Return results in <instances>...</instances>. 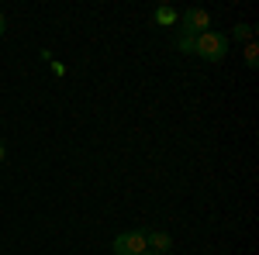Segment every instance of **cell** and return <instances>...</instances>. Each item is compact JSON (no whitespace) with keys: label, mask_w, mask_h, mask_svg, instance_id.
I'll return each mask as SVG.
<instances>
[{"label":"cell","mask_w":259,"mask_h":255,"mask_svg":"<svg viewBox=\"0 0 259 255\" xmlns=\"http://www.w3.org/2000/svg\"><path fill=\"white\" fill-rule=\"evenodd\" d=\"M4 156H7V148H4V141H0V162H4Z\"/></svg>","instance_id":"cell-10"},{"label":"cell","mask_w":259,"mask_h":255,"mask_svg":"<svg viewBox=\"0 0 259 255\" xmlns=\"http://www.w3.org/2000/svg\"><path fill=\"white\" fill-rule=\"evenodd\" d=\"M232 38L235 41H252V24H235V28H232Z\"/></svg>","instance_id":"cell-6"},{"label":"cell","mask_w":259,"mask_h":255,"mask_svg":"<svg viewBox=\"0 0 259 255\" xmlns=\"http://www.w3.org/2000/svg\"><path fill=\"white\" fill-rule=\"evenodd\" d=\"M194 41H197L194 35H183V31H180V35H177V48H180V52H187V56H194Z\"/></svg>","instance_id":"cell-7"},{"label":"cell","mask_w":259,"mask_h":255,"mask_svg":"<svg viewBox=\"0 0 259 255\" xmlns=\"http://www.w3.org/2000/svg\"><path fill=\"white\" fill-rule=\"evenodd\" d=\"M177 24H180V31L183 35H204V31H211V14L204 11V7H187L183 14L177 18Z\"/></svg>","instance_id":"cell-2"},{"label":"cell","mask_w":259,"mask_h":255,"mask_svg":"<svg viewBox=\"0 0 259 255\" xmlns=\"http://www.w3.org/2000/svg\"><path fill=\"white\" fill-rule=\"evenodd\" d=\"M114 255H142V252H149L145 248V231H124V235L114 238Z\"/></svg>","instance_id":"cell-3"},{"label":"cell","mask_w":259,"mask_h":255,"mask_svg":"<svg viewBox=\"0 0 259 255\" xmlns=\"http://www.w3.org/2000/svg\"><path fill=\"white\" fill-rule=\"evenodd\" d=\"M245 66H249V69H256V66H259V45H256V41L245 45Z\"/></svg>","instance_id":"cell-8"},{"label":"cell","mask_w":259,"mask_h":255,"mask_svg":"<svg viewBox=\"0 0 259 255\" xmlns=\"http://www.w3.org/2000/svg\"><path fill=\"white\" fill-rule=\"evenodd\" d=\"M4 31H7V18L0 14V35H4Z\"/></svg>","instance_id":"cell-9"},{"label":"cell","mask_w":259,"mask_h":255,"mask_svg":"<svg viewBox=\"0 0 259 255\" xmlns=\"http://www.w3.org/2000/svg\"><path fill=\"white\" fill-rule=\"evenodd\" d=\"M194 56H200V59H207V62H221L228 56V35H221V31H204V35H197Z\"/></svg>","instance_id":"cell-1"},{"label":"cell","mask_w":259,"mask_h":255,"mask_svg":"<svg viewBox=\"0 0 259 255\" xmlns=\"http://www.w3.org/2000/svg\"><path fill=\"white\" fill-rule=\"evenodd\" d=\"M177 7H159V11H156V21H159V24H166V28H173V24H177Z\"/></svg>","instance_id":"cell-5"},{"label":"cell","mask_w":259,"mask_h":255,"mask_svg":"<svg viewBox=\"0 0 259 255\" xmlns=\"http://www.w3.org/2000/svg\"><path fill=\"white\" fill-rule=\"evenodd\" d=\"M145 248L156 252V255H166L173 248V238L166 235V231H145Z\"/></svg>","instance_id":"cell-4"},{"label":"cell","mask_w":259,"mask_h":255,"mask_svg":"<svg viewBox=\"0 0 259 255\" xmlns=\"http://www.w3.org/2000/svg\"><path fill=\"white\" fill-rule=\"evenodd\" d=\"M142 255H156V252H142Z\"/></svg>","instance_id":"cell-11"}]
</instances>
